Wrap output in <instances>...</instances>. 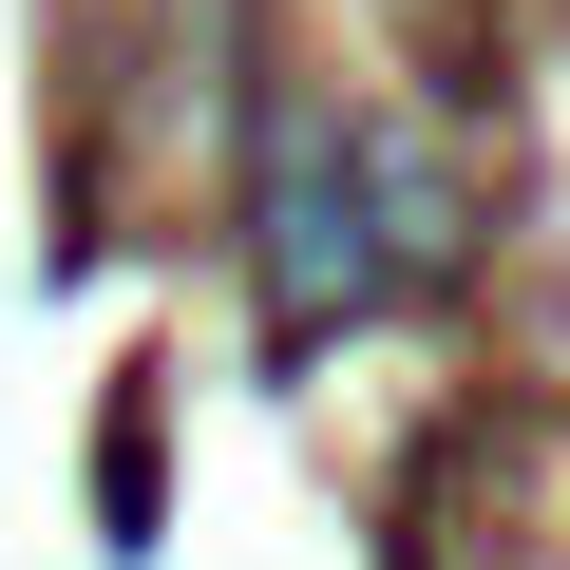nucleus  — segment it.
Wrapping results in <instances>:
<instances>
[{"label": "nucleus", "mask_w": 570, "mask_h": 570, "mask_svg": "<svg viewBox=\"0 0 570 570\" xmlns=\"http://www.w3.org/2000/svg\"><path fill=\"white\" fill-rule=\"evenodd\" d=\"M362 209H381V190H362L343 134H285V153H266V266H285V305H305V324L381 285V228H362Z\"/></svg>", "instance_id": "nucleus-1"}]
</instances>
